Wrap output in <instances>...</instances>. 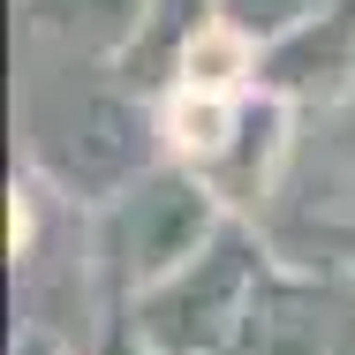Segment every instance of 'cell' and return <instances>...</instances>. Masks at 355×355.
I'll return each mask as SVG.
<instances>
[{
	"mask_svg": "<svg viewBox=\"0 0 355 355\" xmlns=\"http://www.w3.org/2000/svg\"><path fill=\"white\" fill-rule=\"evenodd\" d=\"M265 280H272V250L257 242L250 219H227L182 272L121 302V325L151 355H227Z\"/></svg>",
	"mask_w": 355,
	"mask_h": 355,
	"instance_id": "7a4b0ae2",
	"label": "cell"
},
{
	"mask_svg": "<svg viewBox=\"0 0 355 355\" xmlns=\"http://www.w3.org/2000/svg\"><path fill=\"white\" fill-rule=\"evenodd\" d=\"M8 355H76L69 340H61V333H53V325H23V333H15V348Z\"/></svg>",
	"mask_w": 355,
	"mask_h": 355,
	"instance_id": "9c48e42d",
	"label": "cell"
},
{
	"mask_svg": "<svg viewBox=\"0 0 355 355\" xmlns=\"http://www.w3.org/2000/svg\"><path fill=\"white\" fill-rule=\"evenodd\" d=\"M212 8H219V23H227L242 46H257V53H265L272 38H287L295 23H310V15H318V8H333V0H212Z\"/></svg>",
	"mask_w": 355,
	"mask_h": 355,
	"instance_id": "ba28073f",
	"label": "cell"
},
{
	"mask_svg": "<svg viewBox=\"0 0 355 355\" xmlns=\"http://www.w3.org/2000/svg\"><path fill=\"white\" fill-rule=\"evenodd\" d=\"M15 8H23L31 38L61 46L76 61H121L144 38V23H151L159 0H15Z\"/></svg>",
	"mask_w": 355,
	"mask_h": 355,
	"instance_id": "52a82bcc",
	"label": "cell"
},
{
	"mask_svg": "<svg viewBox=\"0 0 355 355\" xmlns=\"http://www.w3.org/2000/svg\"><path fill=\"white\" fill-rule=\"evenodd\" d=\"M106 355H151V348H144L137 333H129V325H114V340H106Z\"/></svg>",
	"mask_w": 355,
	"mask_h": 355,
	"instance_id": "30bf717a",
	"label": "cell"
},
{
	"mask_svg": "<svg viewBox=\"0 0 355 355\" xmlns=\"http://www.w3.org/2000/svg\"><path fill=\"white\" fill-rule=\"evenodd\" d=\"M257 91H272L280 106H333L355 91V0L318 8L310 23H295L257 53Z\"/></svg>",
	"mask_w": 355,
	"mask_h": 355,
	"instance_id": "5b68a950",
	"label": "cell"
},
{
	"mask_svg": "<svg viewBox=\"0 0 355 355\" xmlns=\"http://www.w3.org/2000/svg\"><path fill=\"white\" fill-rule=\"evenodd\" d=\"M31 137H38V166L61 182V197H91V205H114L151 166H166L159 106L121 83H76L53 98H31Z\"/></svg>",
	"mask_w": 355,
	"mask_h": 355,
	"instance_id": "6da1fadb",
	"label": "cell"
},
{
	"mask_svg": "<svg viewBox=\"0 0 355 355\" xmlns=\"http://www.w3.org/2000/svg\"><path fill=\"white\" fill-rule=\"evenodd\" d=\"M280 151H287V106L272 98V91H250L242 114H234V129H227V144L197 166V182L212 189L227 212H250V205L272 189Z\"/></svg>",
	"mask_w": 355,
	"mask_h": 355,
	"instance_id": "8992f818",
	"label": "cell"
},
{
	"mask_svg": "<svg viewBox=\"0 0 355 355\" xmlns=\"http://www.w3.org/2000/svg\"><path fill=\"white\" fill-rule=\"evenodd\" d=\"M227 355H355V265H272Z\"/></svg>",
	"mask_w": 355,
	"mask_h": 355,
	"instance_id": "277c9868",
	"label": "cell"
},
{
	"mask_svg": "<svg viewBox=\"0 0 355 355\" xmlns=\"http://www.w3.org/2000/svg\"><path fill=\"white\" fill-rule=\"evenodd\" d=\"M227 205L189 174V166H151L137 189H121L106 212H98V265L121 302H137L144 287H159L166 272H182L219 227H227Z\"/></svg>",
	"mask_w": 355,
	"mask_h": 355,
	"instance_id": "3957f363",
	"label": "cell"
}]
</instances>
